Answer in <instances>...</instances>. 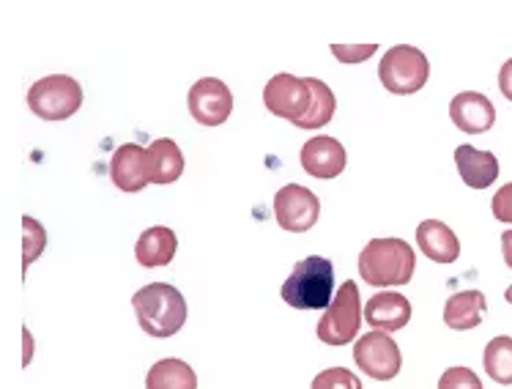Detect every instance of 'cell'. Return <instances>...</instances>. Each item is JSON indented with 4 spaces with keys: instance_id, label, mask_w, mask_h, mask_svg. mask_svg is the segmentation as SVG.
Here are the masks:
<instances>
[{
    "instance_id": "obj_1",
    "label": "cell",
    "mask_w": 512,
    "mask_h": 389,
    "mask_svg": "<svg viewBox=\"0 0 512 389\" xmlns=\"http://www.w3.org/2000/svg\"><path fill=\"white\" fill-rule=\"evenodd\" d=\"M140 329L151 337H173L187 324V299L170 283H151L132 296Z\"/></svg>"
},
{
    "instance_id": "obj_2",
    "label": "cell",
    "mask_w": 512,
    "mask_h": 389,
    "mask_svg": "<svg viewBox=\"0 0 512 389\" xmlns=\"http://www.w3.org/2000/svg\"><path fill=\"white\" fill-rule=\"evenodd\" d=\"M417 255L403 239H373L359 255V277L376 288L411 283Z\"/></svg>"
},
{
    "instance_id": "obj_3",
    "label": "cell",
    "mask_w": 512,
    "mask_h": 389,
    "mask_svg": "<svg viewBox=\"0 0 512 389\" xmlns=\"http://www.w3.org/2000/svg\"><path fill=\"white\" fill-rule=\"evenodd\" d=\"M335 291V266L321 255H310L293 266L291 277L283 283V302L293 310H326Z\"/></svg>"
},
{
    "instance_id": "obj_4",
    "label": "cell",
    "mask_w": 512,
    "mask_h": 389,
    "mask_svg": "<svg viewBox=\"0 0 512 389\" xmlns=\"http://www.w3.org/2000/svg\"><path fill=\"white\" fill-rule=\"evenodd\" d=\"M428 77V55L417 47H411V44H398V47L387 50V55L378 64V80L384 83L389 94H417L419 88H425Z\"/></svg>"
},
{
    "instance_id": "obj_5",
    "label": "cell",
    "mask_w": 512,
    "mask_h": 389,
    "mask_svg": "<svg viewBox=\"0 0 512 389\" xmlns=\"http://www.w3.org/2000/svg\"><path fill=\"white\" fill-rule=\"evenodd\" d=\"M83 105V88L69 74H50L31 85L28 107L44 121H66Z\"/></svg>"
},
{
    "instance_id": "obj_6",
    "label": "cell",
    "mask_w": 512,
    "mask_h": 389,
    "mask_svg": "<svg viewBox=\"0 0 512 389\" xmlns=\"http://www.w3.org/2000/svg\"><path fill=\"white\" fill-rule=\"evenodd\" d=\"M362 324V299H359V285L348 280L335 291L332 305L318 321V340L326 346H345L354 343L356 332Z\"/></svg>"
},
{
    "instance_id": "obj_7",
    "label": "cell",
    "mask_w": 512,
    "mask_h": 389,
    "mask_svg": "<svg viewBox=\"0 0 512 389\" xmlns=\"http://www.w3.org/2000/svg\"><path fill=\"white\" fill-rule=\"evenodd\" d=\"M356 368L376 381H392L403 368V354L387 332H367L354 343Z\"/></svg>"
},
{
    "instance_id": "obj_8",
    "label": "cell",
    "mask_w": 512,
    "mask_h": 389,
    "mask_svg": "<svg viewBox=\"0 0 512 389\" xmlns=\"http://www.w3.org/2000/svg\"><path fill=\"white\" fill-rule=\"evenodd\" d=\"M313 91L307 77H296V74H274L272 80L263 88V102L266 110L277 118H288L291 124H299L307 116Z\"/></svg>"
},
{
    "instance_id": "obj_9",
    "label": "cell",
    "mask_w": 512,
    "mask_h": 389,
    "mask_svg": "<svg viewBox=\"0 0 512 389\" xmlns=\"http://www.w3.org/2000/svg\"><path fill=\"white\" fill-rule=\"evenodd\" d=\"M321 214V200L302 184H288L274 195V217L288 233H304L313 228Z\"/></svg>"
},
{
    "instance_id": "obj_10",
    "label": "cell",
    "mask_w": 512,
    "mask_h": 389,
    "mask_svg": "<svg viewBox=\"0 0 512 389\" xmlns=\"http://www.w3.org/2000/svg\"><path fill=\"white\" fill-rule=\"evenodd\" d=\"M189 113L200 127H220L233 113V94L217 77H203L189 88Z\"/></svg>"
},
{
    "instance_id": "obj_11",
    "label": "cell",
    "mask_w": 512,
    "mask_h": 389,
    "mask_svg": "<svg viewBox=\"0 0 512 389\" xmlns=\"http://www.w3.org/2000/svg\"><path fill=\"white\" fill-rule=\"evenodd\" d=\"M110 179L118 190L124 192H140L151 184V173H148V154L146 148L135 146V143H124L110 159Z\"/></svg>"
},
{
    "instance_id": "obj_12",
    "label": "cell",
    "mask_w": 512,
    "mask_h": 389,
    "mask_svg": "<svg viewBox=\"0 0 512 389\" xmlns=\"http://www.w3.org/2000/svg\"><path fill=\"white\" fill-rule=\"evenodd\" d=\"M452 124L466 135H482L496 124V107L485 94L463 91L450 102Z\"/></svg>"
},
{
    "instance_id": "obj_13",
    "label": "cell",
    "mask_w": 512,
    "mask_h": 389,
    "mask_svg": "<svg viewBox=\"0 0 512 389\" xmlns=\"http://www.w3.org/2000/svg\"><path fill=\"white\" fill-rule=\"evenodd\" d=\"M345 148L340 140L329 135H318L302 146V168L313 179H337L345 170Z\"/></svg>"
},
{
    "instance_id": "obj_14",
    "label": "cell",
    "mask_w": 512,
    "mask_h": 389,
    "mask_svg": "<svg viewBox=\"0 0 512 389\" xmlns=\"http://www.w3.org/2000/svg\"><path fill=\"white\" fill-rule=\"evenodd\" d=\"M455 165H458L463 184L471 190H488L493 181L499 179V159L493 151H480L463 143L455 148Z\"/></svg>"
},
{
    "instance_id": "obj_15",
    "label": "cell",
    "mask_w": 512,
    "mask_h": 389,
    "mask_svg": "<svg viewBox=\"0 0 512 389\" xmlns=\"http://www.w3.org/2000/svg\"><path fill=\"white\" fill-rule=\"evenodd\" d=\"M365 321L376 332H398L411 321V302L398 291H381L367 302Z\"/></svg>"
},
{
    "instance_id": "obj_16",
    "label": "cell",
    "mask_w": 512,
    "mask_h": 389,
    "mask_svg": "<svg viewBox=\"0 0 512 389\" xmlns=\"http://www.w3.org/2000/svg\"><path fill=\"white\" fill-rule=\"evenodd\" d=\"M178 253V236L165 225H154L148 231L140 233L135 244V255L140 266L146 269H157V266H168Z\"/></svg>"
},
{
    "instance_id": "obj_17",
    "label": "cell",
    "mask_w": 512,
    "mask_h": 389,
    "mask_svg": "<svg viewBox=\"0 0 512 389\" xmlns=\"http://www.w3.org/2000/svg\"><path fill=\"white\" fill-rule=\"evenodd\" d=\"M417 244L422 255H428L436 263H455L460 255L458 236L439 220L419 222Z\"/></svg>"
},
{
    "instance_id": "obj_18",
    "label": "cell",
    "mask_w": 512,
    "mask_h": 389,
    "mask_svg": "<svg viewBox=\"0 0 512 389\" xmlns=\"http://www.w3.org/2000/svg\"><path fill=\"white\" fill-rule=\"evenodd\" d=\"M148 154V173H151V184H173L181 179L184 173V154L176 146V140L170 137H159L146 148Z\"/></svg>"
},
{
    "instance_id": "obj_19",
    "label": "cell",
    "mask_w": 512,
    "mask_h": 389,
    "mask_svg": "<svg viewBox=\"0 0 512 389\" xmlns=\"http://www.w3.org/2000/svg\"><path fill=\"white\" fill-rule=\"evenodd\" d=\"M485 310H488V302L482 291H460V294H452L444 305V324L455 332L477 329Z\"/></svg>"
},
{
    "instance_id": "obj_20",
    "label": "cell",
    "mask_w": 512,
    "mask_h": 389,
    "mask_svg": "<svg viewBox=\"0 0 512 389\" xmlns=\"http://www.w3.org/2000/svg\"><path fill=\"white\" fill-rule=\"evenodd\" d=\"M146 389H198V376L184 359H159L148 370Z\"/></svg>"
},
{
    "instance_id": "obj_21",
    "label": "cell",
    "mask_w": 512,
    "mask_h": 389,
    "mask_svg": "<svg viewBox=\"0 0 512 389\" xmlns=\"http://www.w3.org/2000/svg\"><path fill=\"white\" fill-rule=\"evenodd\" d=\"M482 365H485L488 379L502 387H512V337H493L482 351Z\"/></svg>"
},
{
    "instance_id": "obj_22",
    "label": "cell",
    "mask_w": 512,
    "mask_h": 389,
    "mask_svg": "<svg viewBox=\"0 0 512 389\" xmlns=\"http://www.w3.org/2000/svg\"><path fill=\"white\" fill-rule=\"evenodd\" d=\"M307 83H310V91H313V99H310V107H307V116L296 124L299 129H318L324 127L332 121L337 110V99L332 94V88L321 80H315V77H307Z\"/></svg>"
},
{
    "instance_id": "obj_23",
    "label": "cell",
    "mask_w": 512,
    "mask_h": 389,
    "mask_svg": "<svg viewBox=\"0 0 512 389\" xmlns=\"http://www.w3.org/2000/svg\"><path fill=\"white\" fill-rule=\"evenodd\" d=\"M22 231H25V255H22V263L28 269L44 253V247H47V231L42 228V222H36L33 217H22Z\"/></svg>"
},
{
    "instance_id": "obj_24",
    "label": "cell",
    "mask_w": 512,
    "mask_h": 389,
    "mask_svg": "<svg viewBox=\"0 0 512 389\" xmlns=\"http://www.w3.org/2000/svg\"><path fill=\"white\" fill-rule=\"evenodd\" d=\"M313 389H362V381L348 368H329L315 376Z\"/></svg>"
},
{
    "instance_id": "obj_25",
    "label": "cell",
    "mask_w": 512,
    "mask_h": 389,
    "mask_svg": "<svg viewBox=\"0 0 512 389\" xmlns=\"http://www.w3.org/2000/svg\"><path fill=\"white\" fill-rule=\"evenodd\" d=\"M439 389H482V381L471 368L455 365V368H447L441 373Z\"/></svg>"
},
{
    "instance_id": "obj_26",
    "label": "cell",
    "mask_w": 512,
    "mask_h": 389,
    "mask_svg": "<svg viewBox=\"0 0 512 389\" xmlns=\"http://www.w3.org/2000/svg\"><path fill=\"white\" fill-rule=\"evenodd\" d=\"M376 53V44H362V47H348V44H332V55L343 64H362Z\"/></svg>"
},
{
    "instance_id": "obj_27",
    "label": "cell",
    "mask_w": 512,
    "mask_h": 389,
    "mask_svg": "<svg viewBox=\"0 0 512 389\" xmlns=\"http://www.w3.org/2000/svg\"><path fill=\"white\" fill-rule=\"evenodd\" d=\"M491 209H493V217H496V220L510 222L512 225V181L510 184H504L502 190L493 195Z\"/></svg>"
},
{
    "instance_id": "obj_28",
    "label": "cell",
    "mask_w": 512,
    "mask_h": 389,
    "mask_svg": "<svg viewBox=\"0 0 512 389\" xmlns=\"http://www.w3.org/2000/svg\"><path fill=\"white\" fill-rule=\"evenodd\" d=\"M499 91H502L507 102H512V58L502 66V72H499Z\"/></svg>"
},
{
    "instance_id": "obj_29",
    "label": "cell",
    "mask_w": 512,
    "mask_h": 389,
    "mask_svg": "<svg viewBox=\"0 0 512 389\" xmlns=\"http://www.w3.org/2000/svg\"><path fill=\"white\" fill-rule=\"evenodd\" d=\"M502 255H504V263L512 269V231L502 233Z\"/></svg>"
},
{
    "instance_id": "obj_30",
    "label": "cell",
    "mask_w": 512,
    "mask_h": 389,
    "mask_svg": "<svg viewBox=\"0 0 512 389\" xmlns=\"http://www.w3.org/2000/svg\"><path fill=\"white\" fill-rule=\"evenodd\" d=\"M504 299H507V302H510V305H512V285H510V288H507V291H504Z\"/></svg>"
}]
</instances>
